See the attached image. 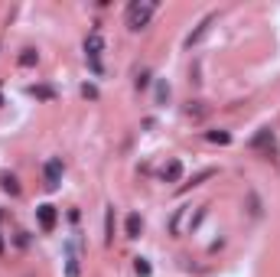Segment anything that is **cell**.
<instances>
[{"instance_id":"cell-1","label":"cell","mask_w":280,"mask_h":277,"mask_svg":"<svg viewBox=\"0 0 280 277\" xmlns=\"http://www.w3.org/2000/svg\"><path fill=\"white\" fill-rule=\"evenodd\" d=\"M202 219H206V205H182V209H176V216L169 219V232L186 235V232H193Z\"/></svg>"},{"instance_id":"cell-2","label":"cell","mask_w":280,"mask_h":277,"mask_svg":"<svg viewBox=\"0 0 280 277\" xmlns=\"http://www.w3.org/2000/svg\"><path fill=\"white\" fill-rule=\"evenodd\" d=\"M156 10V0H134L131 7H127V26H131L134 33L143 30V26L150 23V17H153Z\"/></svg>"},{"instance_id":"cell-3","label":"cell","mask_w":280,"mask_h":277,"mask_svg":"<svg viewBox=\"0 0 280 277\" xmlns=\"http://www.w3.org/2000/svg\"><path fill=\"white\" fill-rule=\"evenodd\" d=\"M81 271V238L72 235L69 245H65V277H78Z\"/></svg>"},{"instance_id":"cell-4","label":"cell","mask_w":280,"mask_h":277,"mask_svg":"<svg viewBox=\"0 0 280 277\" xmlns=\"http://www.w3.org/2000/svg\"><path fill=\"white\" fill-rule=\"evenodd\" d=\"M36 219H39V228H43V232H52V228H56V222H59V212H56V205H39L36 209Z\"/></svg>"},{"instance_id":"cell-5","label":"cell","mask_w":280,"mask_h":277,"mask_svg":"<svg viewBox=\"0 0 280 277\" xmlns=\"http://www.w3.org/2000/svg\"><path fill=\"white\" fill-rule=\"evenodd\" d=\"M215 20H218V13H209V17H206V20H202V23H199V26H196V30H193V33H189V36H186V46H189V49H193V46H196V43H202V39H206V33L212 30V23H215Z\"/></svg>"},{"instance_id":"cell-6","label":"cell","mask_w":280,"mask_h":277,"mask_svg":"<svg viewBox=\"0 0 280 277\" xmlns=\"http://www.w3.org/2000/svg\"><path fill=\"white\" fill-rule=\"evenodd\" d=\"M43 176H46V189H59V183H62V160H49Z\"/></svg>"},{"instance_id":"cell-7","label":"cell","mask_w":280,"mask_h":277,"mask_svg":"<svg viewBox=\"0 0 280 277\" xmlns=\"http://www.w3.org/2000/svg\"><path fill=\"white\" fill-rule=\"evenodd\" d=\"M101 49H105V39H101V33H98V30L88 33V39H85V55H88V62H98Z\"/></svg>"},{"instance_id":"cell-8","label":"cell","mask_w":280,"mask_h":277,"mask_svg":"<svg viewBox=\"0 0 280 277\" xmlns=\"http://www.w3.org/2000/svg\"><path fill=\"white\" fill-rule=\"evenodd\" d=\"M163 183H179L182 179V160H166V166L160 170Z\"/></svg>"},{"instance_id":"cell-9","label":"cell","mask_w":280,"mask_h":277,"mask_svg":"<svg viewBox=\"0 0 280 277\" xmlns=\"http://www.w3.org/2000/svg\"><path fill=\"white\" fill-rule=\"evenodd\" d=\"M127 238H140V232H143V219L134 212V216H127Z\"/></svg>"},{"instance_id":"cell-10","label":"cell","mask_w":280,"mask_h":277,"mask_svg":"<svg viewBox=\"0 0 280 277\" xmlns=\"http://www.w3.org/2000/svg\"><path fill=\"white\" fill-rule=\"evenodd\" d=\"M206 141H209V144H218V147H225V144H231V134H228V130H209Z\"/></svg>"},{"instance_id":"cell-11","label":"cell","mask_w":280,"mask_h":277,"mask_svg":"<svg viewBox=\"0 0 280 277\" xmlns=\"http://www.w3.org/2000/svg\"><path fill=\"white\" fill-rule=\"evenodd\" d=\"M134 274H137V277H150V274H153L150 261L147 258H134Z\"/></svg>"},{"instance_id":"cell-12","label":"cell","mask_w":280,"mask_h":277,"mask_svg":"<svg viewBox=\"0 0 280 277\" xmlns=\"http://www.w3.org/2000/svg\"><path fill=\"white\" fill-rule=\"evenodd\" d=\"M30 92L36 95V98H43V101H52V98H56V88H49V85H33Z\"/></svg>"},{"instance_id":"cell-13","label":"cell","mask_w":280,"mask_h":277,"mask_svg":"<svg viewBox=\"0 0 280 277\" xmlns=\"http://www.w3.org/2000/svg\"><path fill=\"white\" fill-rule=\"evenodd\" d=\"M36 62H39V52L36 49H23V52H20V65H23V68L36 65Z\"/></svg>"},{"instance_id":"cell-14","label":"cell","mask_w":280,"mask_h":277,"mask_svg":"<svg viewBox=\"0 0 280 277\" xmlns=\"http://www.w3.org/2000/svg\"><path fill=\"white\" fill-rule=\"evenodd\" d=\"M186 114H189V117H206L209 108L202 105V101H189V105H186Z\"/></svg>"},{"instance_id":"cell-15","label":"cell","mask_w":280,"mask_h":277,"mask_svg":"<svg viewBox=\"0 0 280 277\" xmlns=\"http://www.w3.org/2000/svg\"><path fill=\"white\" fill-rule=\"evenodd\" d=\"M264 144H270V147H274V134H270V130H261V134L251 141V147H264Z\"/></svg>"},{"instance_id":"cell-16","label":"cell","mask_w":280,"mask_h":277,"mask_svg":"<svg viewBox=\"0 0 280 277\" xmlns=\"http://www.w3.org/2000/svg\"><path fill=\"white\" fill-rule=\"evenodd\" d=\"M166 98H169V82H166V79H160V82H156V101L163 105Z\"/></svg>"},{"instance_id":"cell-17","label":"cell","mask_w":280,"mask_h":277,"mask_svg":"<svg viewBox=\"0 0 280 277\" xmlns=\"http://www.w3.org/2000/svg\"><path fill=\"white\" fill-rule=\"evenodd\" d=\"M0 183H4V189L10 192V196H20V183H17V176H4Z\"/></svg>"},{"instance_id":"cell-18","label":"cell","mask_w":280,"mask_h":277,"mask_svg":"<svg viewBox=\"0 0 280 277\" xmlns=\"http://www.w3.org/2000/svg\"><path fill=\"white\" fill-rule=\"evenodd\" d=\"M105 225H108V245H111V241H114V209H108V219H105Z\"/></svg>"},{"instance_id":"cell-19","label":"cell","mask_w":280,"mask_h":277,"mask_svg":"<svg viewBox=\"0 0 280 277\" xmlns=\"http://www.w3.org/2000/svg\"><path fill=\"white\" fill-rule=\"evenodd\" d=\"M248 205H251V216H261V202H257V196H254V192L248 196Z\"/></svg>"},{"instance_id":"cell-20","label":"cell","mask_w":280,"mask_h":277,"mask_svg":"<svg viewBox=\"0 0 280 277\" xmlns=\"http://www.w3.org/2000/svg\"><path fill=\"white\" fill-rule=\"evenodd\" d=\"M81 95H85V98H98V88L95 85H81Z\"/></svg>"},{"instance_id":"cell-21","label":"cell","mask_w":280,"mask_h":277,"mask_svg":"<svg viewBox=\"0 0 280 277\" xmlns=\"http://www.w3.org/2000/svg\"><path fill=\"white\" fill-rule=\"evenodd\" d=\"M150 85V72H140L137 75V88H147Z\"/></svg>"},{"instance_id":"cell-22","label":"cell","mask_w":280,"mask_h":277,"mask_svg":"<svg viewBox=\"0 0 280 277\" xmlns=\"http://www.w3.org/2000/svg\"><path fill=\"white\" fill-rule=\"evenodd\" d=\"M0 254H4V238H0Z\"/></svg>"},{"instance_id":"cell-23","label":"cell","mask_w":280,"mask_h":277,"mask_svg":"<svg viewBox=\"0 0 280 277\" xmlns=\"http://www.w3.org/2000/svg\"><path fill=\"white\" fill-rule=\"evenodd\" d=\"M0 105H4V95H0Z\"/></svg>"},{"instance_id":"cell-24","label":"cell","mask_w":280,"mask_h":277,"mask_svg":"<svg viewBox=\"0 0 280 277\" xmlns=\"http://www.w3.org/2000/svg\"><path fill=\"white\" fill-rule=\"evenodd\" d=\"M0 219H4V212H0Z\"/></svg>"}]
</instances>
